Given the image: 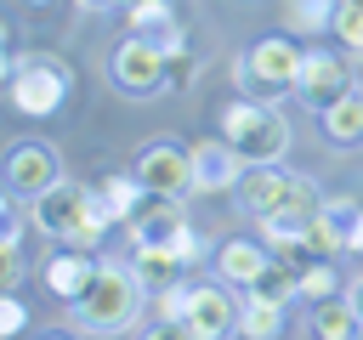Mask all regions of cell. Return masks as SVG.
<instances>
[{
    "mask_svg": "<svg viewBox=\"0 0 363 340\" xmlns=\"http://www.w3.org/2000/svg\"><path fill=\"white\" fill-rule=\"evenodd\" d=\"M28 215H34L40 232H51V238H62V244H79V249H91V244L113 227L102 193H96V187H79V181L45 187L40 198H28Z\"/></svg>",
    "mask_w": 363,
    "mask_h": 340,
    "instance_id": "obj_1",
    "label": "cell"
},
{
    "mask_svg": "<svg viewBox=\"0 0 363 340\" xmlns=\"http://www.w3.org/2000/svg\"><path fill=\"white\" fill-rule=\"evenodd\" d=\"M142 300H147V289H142L136 266L102 261L96 278L85 283V295L68 300V312H74V329H85V334H113V329H130V323H136Z\"/></svg>",
    "mask_w": 363,
    "mask_h": 340,
    "instance_id": "obj_2",
    "label": "cell"
},
{
    "mask_svg": "<svg viewBox=\"0 0 363 340\" xmlns=\"http://www.w3.org/2000/svg\"><path fill=\"white\" fill-rule=\"evenodd\" d=\"M221 136H227V147H233L244 164H278V159L289 153V125H284V113H278L272 102H255V96L221 108Z\"/></svg>",
    "mask_w": 363,
    "mask_h": 340,
    "instance_id": "obj_3",
    "label": "cell"
},
{
    "mask_svg": "<svg viewBox=\"0 0 363 340\" xmlns=\"http://www.w3.org/2000/svg\"><path fill=\"white\" fill-rule=\"evenodd\" d=\"M68 91H74V74H68V62L51 57V51H28V57H17V62L6 68V96H11V108L28 113V119L57 113V108L68 102Z\"/></svg>",
    "mask_w": 363,
    "mask_h": 340,
    "instance_id": "obj_4",
    "label": "cell"
},
{
    "mask_svg": "<svg viewBox=\"0 0 363 340\" xmlns=\"http://www.w3.org/2000/svg\"><path fill=\"white\" fill-rule=\"evenodd\" d=\"M301 57H306V51H301L289 34H267V40H255V45L238 57L233 79H238V91L255 96V102H278L284 91H295Z\"/></svg>",
    "mask_w": 363,
    "mask_h": 340,
    "instance_id": "obj_5",
    "label": "cell"
},
{
    "mask_svg": "<svg viewBox=\"0 0 363 340\" xmlns=\"http://www.w3.org/2000/svg\"><path fill=\"white\" fill-rule=\"evenodd\" d=\"M108 74H113V85L125 96H159V91H170V51H159V45H147V40L130 34V40L113 45Z\"/></svg>",
    "mask_w": 363,
    "mask_h": 340,
    "instance_id": "obj_6",
    "label": "cell"
},
{
    "mask_svg": "<svg viewBox=\"0 0 363 340\" xmlns=\"http://www.w3.org/2000/svg\"><path fill=\"white\" fill-rule=\"evenodd\" d=\"M238 317H244V306H238L221 283H199V289L187 295V312H182V323H176V334H187V340H221V334L238 329Z\"/></svg>",
    "mask_w": 363,
    "mask_h": 340,
    "instance_id": "obj_7",
    "label": "cell"
},
{
    "mask_svg": "<svg viewBox=\"0 0 363 340\" xmlns=\"http://www.w3.org/2000/svg\"><path fill=\"white\" fill-rule=\"evenodd\" d=\"M346 91H357V85H352V74H346V62H340L335 51L312 45V51L301 57V74H295V96H301L312 113H323V108H335Z\"/></svg>",
    "mask_w": 363,
    "mask_h": 340,
    "instance_id": "obj_8",
    "label": "cell"
},
{
    "mask_svg": "<svg viewBox=\"0 0 363 340\" xmlns=\"http://www.w3.org/2000/svg\"><path fill=\"white\" fill-rule=\"evenodd\" d=\"M318 210H323L318 181H312V176H295V181H289V193L278 198V210H267L255 227H261V238H267V244H278V238H306V227L318 221Z\"/></svg>",
    "mask_w": 363,
    "mask_h": 340,
    "instance_id": "obj_9",
    "label": "cell"
},
{
    "mask_svg": "<svg viewBox=\"0 0 363 340\" xmlns=\"http://www.w3.org/2000/svg\"><path fill=\"white\" fill-rule=\"evenodd\" d=\"M136 176H142L147 193H170V198L199 193V187H193V153H182L176 142H153V147H142Z\"/></svg>",
    "mask_w": 363,
    "mask_h": 340,
    "instance_id": "obj_10",
    "label": "cell"
},
{
    "mask_svg": "<svg viewBox=\"0 0 363 340\" xmlns=\"http://www.w3.org/2000/svg\"><path fill=\"white\" fill-rule=\"evenodd\" d=\"M57 181H62V164H57V153H51L45 142H17V147L6 153V187H11V193L40 198V193L57 187Z\"/></svg>",
    "mask_w": 363,
    "mask_h": 340,
    "instance_id": "obj_11",
    "label": "cell"
},
{
    "mask_svg": "<svg viewBox=\"0 0 363 340\" xmlns=\"http://www.w3.org/2000/svg\"><path fill=\"white\" fill-rule=\"evenodd\" d=\"M130 244H176L182 238V227H187V215H182V204L170 198V193H142V204L130 210Z\"/></svg>",
    "mask_w": 363,
    "mask_h": 340,
    "instance_id": "obj_12",
    "label": "cell"
},
{
    "mask_svg": "<svg viewBox=\"0 0 363 340\" xmlns=\"http://www.w3.org/2000/svg\"><path fill=\"white\" fill-rule=\"evenodd\" d=\"M357 221H363V204H357V198H323L318 221L306 227V249H312V255H340V249H352Z\"/></svg>",
    "mask_w": 363,
    "mask_h": 340,
    "instance_id": "obj_13",
    "label": "cell"
},
{
    "mask_svg": "<svg viewBox=\"0 0 363 340\" xmlns=\"http://www.w3.org/2000/svg\"><path fill=\"white\" fill-rule=\"evenodd\" d=\"M238 164H244V159L227 147V136H221V142H199V147H193V187H199V193H238V181H244Z\"/></svg>",
    "mask_w": 363,
    "mask_h": 340,
    "instance_id": "obj_14",
    "label": "cell"
},
{
    "mask_svg": "<svg viewBox=\"0 0 363 340\" xmlns=\"http://www.w3.org/2000/svg\"><path fill=\"white\" fill-rule=\"evenodd\" d=\"M125 11H130V34H136V40L159 45V51H176V45H182V17H176L170 0H136V6H125Z\"/></svg>",
    "mask_w": 363,
    "mask_h": 340,
    "instance_id": "obj_15",
    "label": "cell"
},
{
    "mask_svg": "<svg viewBox=\"0 0 363 340\" xmlns=\"http://www.w3.org/2000/svg\"><path fill=\"white\" fill-rule=\"evenodd\" d=\"M289 181H295V170H272V164H250L244 170V181H238V204H244V215H267V210H278V198L289 193Z\"/></svg>",
    "mask_w": 363,
    "mask_h": 340,
    "instance_id": "obj_16",
    "label": "cell"
},
{
    "mask_svg": "<svg viewBox=\"0 0 363 340\" xmlns=\"http://www.w3.org/2000/svg\"><path fill=\"white\" fill-rule=\"evenodd\" d=\"M96 266H102V261H91V255L74 244L68 255H51V261H45V289H51L57 300H79L85 283L96 278Z\"/></svg>",
    "mask_w": 363,
    "mask_h": 340,
    "instance_id": "obj_17",
    "label": "cell"
},
{
    "mask_svg": "<svg viewBox=\"0 0 363 340\" xmlns=\"http://www.w3.org/2000/svg\"><path fill=\"white\" fill-rule=\"evenodd\" d=\"M244 295H250V300H267V306H289V300L301 295V266L284 261V255H272V261L244 283Z\"/></svg>",
    "mask_w": 363,
    "mask_h": 340,
    "instance_id": "obj_18",
    "label": "cell"
},
{
    "mask_svg": "<svg viewBox=\"0 0 363 340\" xmlns=\"http://www.w3.org/2000/svg\"><path fill=\"white\" fill-rule=\"evenodd\" d=\"M130 266H136V278H142L147 295L182 283V272H187V261H182L176 249H164V244H136V261H130Z\"/></svg>",
    "mask_w": 363,
    "mask_h": 340,
    "instance_id": "obj_19",
    "label": "cell"
},
{
    "mask_svg": "<svg viewBox=\"0 0 363 340\" xmlns=\"http://www.w3.org/2000/svg\"><path fill=\"white\" fill-rule=\"evenodd\" d=\"M267 261H272V249H267V244H255V238H227V244L216 249L221 278H227V283H238V289H244V283H250Z\"/></svg>",
    "mask_w": 363,
    "mask_h": 340,
    "instance_id": "obj_20",
    "label": "cell"
},
{
    "mask_svg": "<svg viewBox=\"0 0 363 340\" xmlns=\"http://www.w3.org/2000/svg\"><path fill=\"white\" fill-rule=\"evenodd\" d=\"M323 119V136L335 142V147H357L363 142V91H346L335 108H323L318 113Z\"/></svg>",
    "mask_w": 363,
    "mask_h": 340,
    "instance_id": "obj_21",
    "label": "cell"
},
{
    "mask_svg": "<svg viewBox=\"0 0 363 340\" xmlns=\"http://www.w3.org/2000/svg\"><path fill=\"white\" fill-rule=\"evenodd\" d=\"M312 334H323V340H357L363 334V312L352 300H318L312 306Z\"/></svg>",
    "mask_w": 363,
    "mask_h": 340,
    "instance_id": "obj_22",
    "label": "cell"
},
{
    "mask_svg": "<svg viewBox=\"0 0 363 340\" xmlns=\"http://www.w3.org/2000/svg\"><path fill=\"white\" fill-rule=\"evenodd\" d=\"M96 193H102V204H108V215H113V221H130V210L142 204V193H147V187H142V176L130 170V176H108Z\"/></svg>",
    "mask_w": 363,
    "mask_h": 340,
    "instance_id": "obj_23",
    "label": "cell"
},
{
    "mask_svg": "<svg viewBox=\"0 0 363 340\" xmlns=\"http://www.w3.org/2000/svg\"><path fill=\"white\" fill-rule=\"evenodd\" d=\"M284 23L289 34H323V23H335V0H284Z\"/></svg>",
    "mask_w": 363,
    "mask_h": 340,
    "instance_id": "obj_24",
    "label": "cell"
},
{
    "mask_svg": "<svg viewBox=\"0 0 363 340\" xmlns=\"http://www.w3.org/2000/svg\"><path fill=\"white\" fill-rule=\"evenodd\" d=\"M238 334H250V340H267V334H284V306H267V300H244V317H238Z\"/></svg>",
    "mask_w": 363,
    "mask_h": 340,
    "instance_id": "obj_25",
    "label": "cell"
},
{
    "mask_svg": "<svg viewBox=\"0 0 363 340\" xmlns=\"http://www.w3.org/2000/svg\"><path fill=\"white\" fill-rule=\"evenodd\" d=\"M329 34H340V45L363 57V0H335V23H329Z\"/></svg>",
    "mask_w": 363,
    "mask_h": 340,
    "instance_id": "obj_26",
    "label": "cell"
},
{
    "mask_svg": "<svg viewBox=\"0 0 363 340\" xmlns=\"http://www.w3.org/2000/svg\"><path fill=\"white\" fill-rule=\"evenodd\" d=\"M335 295V266H329V255H318V261H306L301 266V300H329Z\"/></svg>",
    "mask_w": 363,
    "mask_h": 340,
    "instance_id": "obj_27",
    "label": "cell"
},
{
    "mask_svg": "<svg viewBox=\"0 0 363 340\" xmlns=\"http://www.w3.org/2000/svg\"><path fill=\"white\" fill-rule=\"evenodd\" d=\"M23 329H28V306L6 289V295H0V334H23Z\"/></svg>",
    "mask_w": 363,
    "mask_h": 340,
    "instance_id": "obj_28",
    "label": "cell"
},
{
    "mask_svg": "<svg viewBox=\"0 0 363 340\" xmlns=\"http://www.w3.org/2000/svg\"><path fill=\"white\" fill-rule=\"evenodd\" d=\"M193 74H199V62H193V57H187V51L176 45V51H170V91H182V85H187Z\"/></svg>",
    "mask_w": 363,
    "mask_h": 340,
    "instance_id": "obj_29",
    "label": "cell"
},
{
    "mask_svg": "<svg viewBox=\"0 0 363 340\" xmlns=\"http://www.w3.org/2000/svg\"><path fill=\"white\" fill-rule=\"evenodd\" d=\"M17 283H23V255L0 249V289H17Z\"/></svg>",
    "mask_w": 363,
    "mask_h": 340,
    "instance_id": "obj_30",
    "label": "cell"
},
{
    "mask_svg": "<svg viewBox=\"0 0 363 340\" xmlns=\"http://www.w3.org/2000/svg\"><path fill=\"white\" fill-rule=\"evenodd\" d=\"M346 300H352V306H357V312H363V272H357V278H352V283H346Z\"/></svg>",
    "mask_w": 363,
    "mask_h": 340,
    "instance_id": "obj_31",
    "label": "cell"
},
{
    "mask_svg": "<svg viewBox=\"0 0 363 340\" xmlns=\"http://www.w3.org/2000/svg\"><path fill=\"white\" fill-rule=\"evenodd\" d=\"M85 11H108V6H119V0H79Z\"/></svg>",
    "mask_w": 363,
    "mask_h": 340,
    "instance_id": "obj_32",
    "label": "cell"
},
{
    "mask_svg": "<svg viewBox=\"0 0 363 340\" xmlns=\"http://www.w3.org/2000/svg\"><path fill=\"white\" fill-rule=\"evenodd\" d=\"M352 255H363V221H357V232H352Z\"/></svg>",
    "mask_w": 363,
    "mask_h": 340,
    "instance_id": "obj_33",
    "label": "cell"
},
{
    "mask_svg": "<svg viewBox=\"0 0 363 340\" xmlns=\"http://www.w3.org/2000/svg\"><path fill=\"white\" fill-rule=\"evenodd\" d=\"M28 6H45V0H28Z\"/></svg>",
    "mask_w": 363,
    "mask_h": 340,
    "instance_id": "obj_34",
    "label": "cell"
},
{
    "mask_svg": "<svg viewBox=\"0 0 363 340\" xmlns=\"http://www.w3.org/2000/svg\"><path fill=\"white\" fill-rule=\"evenodd\" d=\"M119 6H136V0H119Z\"/></svg>",
    "mask_w": 363,
    "mask_h": 340,
    "instance_id": "obj_35",
    "label": "cell"
}]
</instances>
